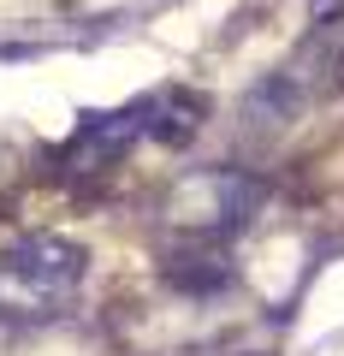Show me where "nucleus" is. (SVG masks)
<instances>
[{"label":"nucleus","mask_w":344,"mask_h":356,"mask_svg":"<svg viewBox=\"0 0 344 356\" xmlns=\"http://www.w3.org/2000/svg\"><path fill=\"white\" fill-rule=\"evenodd\" d=\"M83 285V250L65 238H24L0 250V315L6 321H48Z\"/></svg>","instance_id":"obj_1"},{"label":"nucleus","mask_w":344,"mask_h":356,"mask_svg":"<svg viewBox=\"0 0 344 356\" xmlns=\"http://www.w3.org/2000/svg\"><path fill=\"white\" fill-rule=\"evenodd\" d=\"M172 208H179L184 226H196L202 238H214V232L238 226V220L255 208V184L243 172H196V178L179 184V202Z\"/></svg>","instance_id":"obj_2"},{"label":"nucleus","mask_w":344,"mask_h":356,"mask_svg":"<svg viewBox=\"0 0 344 356\" xmlns=\"http://www.w3.org/2000/svg\"><path fill=\"white\" fill-rule=\"evenodd\" d=\"M142 113V131L161 143H190L196 131H202V95H190V89H161V95H149V102H137Z\"/></svg>","instance_id":"obj_3"},{"label":"nucleus","mask_w":344,"mask_h":356,"mask_svg":"<svg viewBox=\"0 0 344 356\" xmlns=\"http://www.w3.org/2000/svg\"><path fill=\"white\" fill-rule=\"evenodd\" d=\"M166 280L190 297H214L220 285H231V261H226V250H214V238H196L190 250L166 255Z\"/></svg>","instance_id":"obj_4"}]
</instances>
